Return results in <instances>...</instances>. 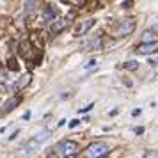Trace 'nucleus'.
Listing matches in <instances>:
<instances>
[{
	"label": "nucleus",
	"instance_id": "39448f33",
	"mask_svg": "<svg viewBox=\"0 0 158 158\" xmlns=\"http://www.w3.org/2000/svg\"><path fill=\"white\" fill-rule=\"evenodd\" d=\"M158 50V41H153V43H142L137 46V53L140 55H149V53H155Z\"/></svg>",
	"mask_w": 158,
	"mask_h": 158
},
{
	"label": "nucleus",
	"instance_id": "a211bd4d",
	"mask_svg": "<svg viewBox=\"0 0 158 158\" xmlns=\"http://www.w3.org/2000/svg\"><path fill=\"white\" fill-rule=\"evenodd\" d=\"M135 133H139V135H140V133H144V128H142V126H139V128H135Z\"/></svg>",
	"mask_w": 158,
	"mask_h": 158
},
{
	"label": "nucleus",
	"instance_id": "9b49d317",
	"mask_svg": "<svg viewBox=\"0 0 158 158\" xmlns=\"http://www.w3.org/2000/svg\"><path fill=\"white\" fill-rule=\"evenodd\" d=\"M151 37H153V32H151V30H146V32L142 34V39H144V43H153V41H149Z\"/></svg>",
	"mask_w": 158,
	"mask_h": 158
},
{
	"label": "nucleus",
	"instance_id": "f257e3e1",
	"mask_svg": "<svg viewBox=\"0 0 158 158\" xmlns=\"http://www.w3.org/2000/svg\"><path fill=\"white\" fill-rule=\"evenodd\" d=\"M110 148H108L107 142H101V140H96V142H91L87 146L85 153H84V158H101L105 156Z\"/></svg>",
	"mask_w": 158,
	"mask_h": 158
},
{
	"label": "nucleus",
	"instance_id": "4468645a",
	"mask_svg": "<svg viewBox=\"0 0 158 158\" xmlns=\"http://www.w3.org/2000/svg\"><path fill=\"white\" fill-rule=\"evenodd\" d=\"M94 66H96V59H91V60H89L84 68H85V69H91V68H94Z\"/></svg>",
	"mask_w": 158,
	"mask_h": 158
},
{
	"label": "nucleus",
	"instance_id": "7ed1b4c3",
	"mask_svg": "<svg viewBox=\"0 0 158 158\" xmlns=\"http://www.w3.org/2000/svg\"><path fill=\"white\" fill-rule=\"evenodd\" d=\"M53 149H55V155L59 158H66V156H71V155L77 153V144L73 142V140H60Z\"/></svg>",
	"mask_w": 158,
	"mask_h": 158
},
{
	"label": "nucleus",
	"instance_id": "0eeeda50",
	"mask_svg": "<svg viewBox=\"0 0 158 158\" xmlns=\"http://www.w3.org/2000/svg\"><path fill=\"white\" fill-rule=\"evenodd\" d=\"M20 101H22V98H16V96H15V98H9V100L4 103V108L0 110V114H9L11 110H15V108L18 107V103H20Z\"/></svg>",
	"mask_w": 158,
	"mask_h": 158
},
{
	"label": "nucleus",
	"instance_id": "1a4fd4ad",
	"mask_svg": "<svg viewBox=\"0 0 158 158\" xmlns=\"http://www.w3.org/2000/svg\"><path fill=\"white\" fill-rule=\"evenodd\" d=\"M68 27V22L66 20H59L52 25V34H59V32H62V30Z\"/></svg>",
	"mask_w": 158,
	"mask_h": 158
},
{
	"label": "nucleus",
	"instance_id": "2eb2a0df",
	"mask_svg": "<svg viewBox=\"0 0 158 158\" xmlns=\"http://www.w3.org/2000/svg\"><path fill=\"white\" fill-rule=\"evenodd\" d=\"M36 6H37V2H25V7L29 9V11H32Z\"/></svg>",
	"mask_w": 158,
	"mask_h": 158
},
{
	"label": "nucleus",
	"instance_id": "ddd939ff",
	"mask_svg": "<svg viewBox=\"0 0 158 158\" xmlns=\"http://www.w3.org/2000/svg\"><path fill=\"white\" fill-rule=\"evenodd\" d=\"M7 64H9V68H11V69H15V71L18 69V62H16V59L11 57V59L7 60Z\"/></svg>",
	"mask_w": 158,
	"mask_h": 158
},
{
	"label": "nucleus",
	"instance_id": "423d86ee",
	"mask_svg": "<svg viewBox=\"0 0 158 158\" xmlns=\"http://www.w3.org/2000/svg\"><path fill=\"white\" fill-rule=\"evenodd\" d=\"M94 27V20H85V22H80L75 29V36H84L87 30H91Z\"/></svg>",
	"mask_w": 158,
	"mask_h": 158
},
{
	"label": "nucleus",
	"instance_id": "f8f14e48",
	"mask_svg": "<svg viewBox=\"0 0 158 158\" xmlns=\"http://www.w3.org/2000/svg\"><path fill=\"white\" fill-rule=\"evenodd\" d=\"M124 68H126V69H137V68H139V62H137V60H130V62L124 64Z\"/></svg>",
	"mask_w": 158,
	"mask_h": 158
},
{
	"label": "nucleus",
	"instance_id": "dca6fc26",
	"mask_svg": "<svg viewBox=\"0 0 158 158\" xmlns=\"http://www.w3.org/2000/svg\"><path fill=\"white\" fill-rule=\"evenodd\" d=\"M78 124H80V121H78V119H73V121H69V128H77V126H78Z\"/></svg>",
	"mask_w": 158,
	"mask_h": 158
},
{
	"label": "nucleus",
	"instance_id": "6ab92c4d",
	"mask_svg": "<svg viewBox=\"0 0 158 158\" xmlns=\"http://www.w3.org/2000/svg\"><path fill=\"white\" fill-rule=\"evenodd\" d=\"M29 117H30V112H25V114H23V119H25V121H27Z\"/></svg>",
	"mask_w": 158,
	"mask_h": 158
},
{
	"label": "nucleus",
	"instance_id": "6e6552de",
	"mask_svg": "<svg viewBox=\"0 0 158 158\" xmlns=\"http://www.w3.org/2000/svg\"><path fill=\"white\" fill-rule=\"evenodd\" d=\"M55 16H57V9L55 7H52V6H46L44 7L43 22H52V20H55Z\"/></svg>",
	"mask_w": 158,
	"mask_h": 158
},
{
	"label": "nucleus",
	"instance_id": "f3484780",
	"mask_svg": "<svg viewBox=\"0 0 158 158\" xmlns=\"http://www.w3.org/2000/svg\"><path fill=\"white\" fill-rule=\"evenodd\" d=\"M94 105L93 103H91V105H89V107H84V108H80V112H89V110H91V108H93Z\"/></svg>",
	"mask_w": 158,
	"mask_h": 158
},
{
	"label": "nucleus",
	"instance_id": "9d476101",
	"mask_svg": "<svg viewBox=\"0 0 158 158\" xmlns=\"http://www.w3.org/2000/svg\"><path fill=\"white\" fill-rule=\"evenodd\" d=\"M30 78H32L30 75H23L22 78L16 82V89H22V87H25V85H27V84L30 82Z\"/></svg>",
	"mask_w": 158,
	"mask_h": 158
},
{
	"label": "nucleus",
	"instance_id": "aec40b11",
	"mask_svg": "<svg viewBox=\"0 0 158 158\" xmlns=\"http://www.w3.org/2000/svg\"><path fill=\"white\" fill-rule=\"evenodd\" d=\"M153 30H155V32H158V25H155V27H153Z\"/></svg>",
	"mask_w": 158,
	"mask_h": 158
},
{
	"label": "nucleus",
	"instance_id": "20e7f679",
	"mask_svg": "<svg viewBox=\"0 0 158 158\" xmlns=\"http://www.w3.org/2000/svg\"><path fill=\"white\" fill-rule=\"evenodd\" d=\"M135 20H123V22H119V25L115 27L114 34L115 36H130L133 30H135Z\"/></svg>",
	"mask_w": 158,
	"mask_h": 158
},
{
	"label": "nucleus",
	"instance_id": "f03ea898",
	"mask_svg": "<svg viewBox=\"0 0 158 158\" xmlns=\"http://www.w3.org/2000/svg\"><path fill=\"white\" fill-rule=\"evenodd\" d=\"M48 139H50V131H48V130L39 131L37 135H34V137L29 140V142L25 144V153H32V151H36L37 148H41V144L46 142Z\"/></svg>",
	"mask_w": 158,
	"mask_h": 158
}]
</instances>
